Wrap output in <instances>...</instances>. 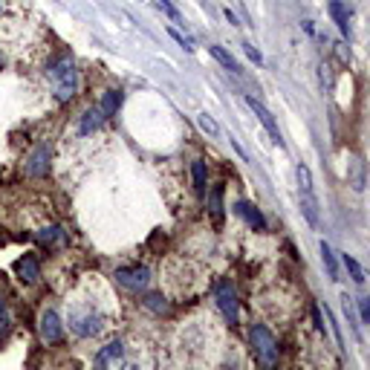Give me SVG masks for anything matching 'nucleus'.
Masks as SVG:
<instances>
[{
  "mask_svg": "<svg viewBox=\"0 0 370 370\" xmlns=\"http://www.w3.org/2000/svg\"><path fill=\"white\" fill-rule=\"evenodd\" d=\"M49 81L55 90V99L58 102H70L78 90V70L73 64V58H61L49 67Z\"/></svg>",
  "mask_w": 370,
  "mask_h": 370,
  "instance_id": "1",
  "label": "nucleus"
},
{
  "mask_svg": "<svg viewBox=\"0 0 370 370\" xmlns=\"http://www.w3.org/2000/svg\"><path fill=\"white\" fill-rule=\"evenodd\" d=\"M295 177H298V200H301V211H304V217L306 223H310L313 229H318V197H316V185H313V174L306 165L298 162L295 168Z\"/></svg>",
  "mask_w": 370,
  "mask_h": 370,
  "instance_id": "2",
  "label": "nucleus"
},
{
  "mask_svg": "<svg viewBox=\"0 0 370 370\" xmlns=\"http://www.w3.org/2000/svg\"><path fill=\"white\" fill-rule=\"evenodd\" d=\"M249 342H252L255 359H258L263 367H275V364H278V342H275V335H272L263 324H252Z\"/></svg>",
  "mask_w": 370,
  "mask_h": 370,
  "instance_id": "3",
  "label": "nucleus"
},
{
  "mask_svg": "<svg viewBox=\"0 0 370 370\" xmlns=\"http://www.w3.org/2000/svg\"><path fill=\"white\" fill-rule=\"evenodd\" d=\"M217 304H220L226 321H229V324H237L240 304H237V292H234L232 281H220V284H217Z\"/></svg>",
  "mask_w": 370,
  "mask_h": 370,
  "instance_id": "4",
  "label": "nucleus"
},
{
  "mask_svg": "<svg viewBox=\"0 0 370 370\" xmlns=\"http://www.w3.org/2000/svg\"><path fill=\"white\" fill-rule=\"evenodd\" d=\"M246 105L252 107V113L261 119V125L269 131V136H272V142L278 145V148H284V139H281V128H278V121H275V116L263 107V102L261 99H255V96H246Z\"/></svg>",
  "mask_w": 370,
  "mask_h": 370,
  "instance_id": "5",
  "label": "nucleus"
},
{
  "mask_svg": "<svg viewBox=\"0 0 370 370\" xmlns=\"http://www.w3.org/2000/svg\"><path fill=\"white\" fill-rule=\"evenodd\" d=\"M116 281L128 290H145L150 281V272L145 266H121L116 269Z\"/></svg>",
  "mask_w": 370,
  "mask_h": 370,
  "instance_id": "6",
  "label": "nucleus"
},
{
  "mask_svg": "<svg viewBox=\"0 0 370 370\" xmlns=\"http://www.w3.org/2000/svg\"><path fill=\"white\" fill-rule=\"evenodd\" d=\"M41 342L44 345H58L61 338H64V324H61V318H58V313H52V310H47L44 316H41Z\"/></svg>",
  "mask_w": 370,
  "mask_h": 370,
  "instance_id": "7",
  "label": "nucleus"
},
{
  "mask_svg": "<svg viewBox=\"0 0 370 370\" xmlns=\"http://www.w3.org/2000/svg\"><path fill=\"white\" fill-rule=\"evenodd\" d=\"M15 272H18V278H20L23 284H35L38 278H41V261H38V255H23V258H18Z\"/></svg>",
  "mask_w": 370,
  "mask_h": 370,
  "instance_id": "8",
  "label": "nucleus"
},
{
  "mask_svg": "<svg viewBox=\"0 0 370 370\" xmlns=\"http://www.w3.org/2000/svg\"><path fill=\"white\" fill-rule=\"evenodd\" d=\"M70 327L78 335H96L102 330V318L96 313H73L70 316Z\"/></svg>",
  "mask_w": 370,
  "mask_h": 370,
  "instance_id": "9",
  "label": "nucleus"
},
{
  "mask_svg": "<svg viewBox=\"0 0 370 370\" xmlns=\"http://www.w3.org/2000/svg\"><path fill=\"white\" fill-rule=\"evenodd\" d=\"M234 211L240 214V217L249 223L252 229H258V232H263L266 229V217L261 214V208L258 205H252V203H246V200H240V203H234Z\"/></svg>",
  "mask_w": 370,
  "mask_h": 370,
  "instance_id": "10",
  "label": "nucleus"
},
{
  "mask_svg": "<svg viewBox=\"0 0 370 370\" xmlns=\"http://www.w3.org/2000/svg\"><path fill=\"white\" fill-rule=\"evenodd\" d=\"M107 116H105V110L99 107V105H92V107H87L84 110V116H81V136H90V133H96L99 128H102V121H105Z\"/></svg>",
  "mask_w": 370,
  "mask_h": 370,
  "instance_id": "11",
  "label": "nucleus"
},
{
  "mask_svg": "<svg viewBox=\"0 0 370 370\" xmlns=\"http://www.w3.org/2000/svg\"><path fill=\"white\" fill-rule=\"evenodd\" d=\"M26 171L32 174V177H44L49 171V145H38L35 148V153L26 162Z\"/></svg>",
  "mask_w": 370,
  "mask_h": 370,
  "instance_id": "12",
  "label": "nucleus"
},
{
  "mask_svg": "<svg viewBox=\"0 0 370 370\" xmlns=\"http://www.w3.org/2000/svg\"><path fill=\"white\" fill-rule=\"evenodd\" d=\"M38 240L47 246V249H61V246H67V232L61 229V226H47L38 232Z\"/></svg>",
  "mask_w": 370,
  "mask_h": 370,
  "instance_id": "13",
  "label": "nucleus"
},
{
  "mask_svg": "<svg viewBox=\"0 0 370 370\" xmlns=\"http://www.w3.org/2000/svg\"><path fill=\"white\" fill-rule=\"evenodd\" d=\"M330 15H333V20L338 23V29H342V35H353V26H350V12H347V6L342 4V0H330Z\"/></svg>",
  "mask_w": 370,
  "mask_h": 370,
  "instance_id": "14",
  "label": "nucleus"
},
{
  "mask_svg": "<svg viewBox=\"0 0 370 370\" xmlns=\"http://www.w3.org/2000/svg\"><path fill=\"white\" fill-rule=\"evenodd\" d=\"M342 266H345V269H347V275L353 278V284L364 287V281H367V278H364V269H362V263H359L353 255H342Z\"/></svg>",
  "mask_w": 370,
  "mask_h": 370,
  "instance_id": "15",
  "label": "nucleus"
},
{
  "mask_svg": "<svg viewBox=\"0 0 370 370\" xmlns=\"http://www.w3.org/2000/svg\"><path fill=\"white\" fill-rule=\"evenodd\" d=\"M321 261H324V266H327V275L333 278V281H338V261H335V252L330 249L327 240H321Z\"/></svg>",
  "mask_w": 370,
  "mask_h": 370,
  "instance_id": "16",
  "label": "nucleus"
},
{
  "mask_svg": "<svg viewBox=\"0 0 370 370\" xmlns=\"http://www.w3.org/2000/svg\"><path fill=\"white\" fill-rule=\"evenodd\" d=\"M121 353H125V347H121V342H110L99 356H96V362L105 367V364H110V362H119L121 359Z\"/></svg>",
  "mask_w": 370,
  "mask_h": 370,
  "instance_id": "17",
  "label": "nucleus"
},
{
  "mask_svg": "<svg viewBox=\"0 0 370 370\" xmlns=\"http://www.w3.org/2000/svg\"><path fill=\"white\" fill-rule=\"evenodd\" d=\"M99 107L105 110V116H113V113H116V110L121 107V90H107Z\"/></svg>",
  "mask_w": 370,
  "mask_h": 370,
  "instance_id": "18",
  "label": "nucleus"
},
{
  "mask_svg": "<svg viewBox=\"0 0 370 370\" xmlns=\"http://www.w3.org/2000/svg\"><path fill=\"white\" fill-rule=\"evenodd\" d=\"M208 52H211L214 58H217V61H220V64H223L226 70H232V73H240V64H237V61L232 58V52H226L223 47H208Z\"/></svg>",
  "mask_w": 370,
  "mask_h": 370,
  "instance_id": "19",
  "label": "nucleus"
},
{
  "mask_svg": "<svg viewBox=\"0 0 370 370\" xmlns=\"http://www.w3.org/2000/svg\"><path fill=\"white\" fill-rule=\"evenodd\" d=\"M208 208H211V214L214 217H223V185H214L211 189V194H208Z\"/></svg>",
  "mask_w": 370,
  "mask_h": 370,
  "instance_id": "20",
  "label": "nucleus"
},
{
  "mask_svg": "<svg viewBox=\"0 0 370 370\" xmlns=\"http://www.w3.org/2000/svg\"><path fill=\"white\" fill-rule=\"evenodd\" d=\"M342 310H345V316H347V324L353 327L356 338H359V342H362V324H359V318H356V313H353V298L342 295Z\"/></svg>",
  "mask_w": 370,
  "mask_h": 370,
  "instance_id": "21",
  "label": "nucleus"
},
{
  "mask_svg": "<svg viewBox=\"0 0 370 370\" xmlns=\"http://www.w3.org/2000/svg\"><path fill=\"white\" fill-rule=\"evenodd\" d=\"M191 177H194V189L203 194V191H205V162H203V160H194Z\"/></svg>",
  "mask_w": 370,
  "mask_h": 370,
  "instance_id": "22",
  "label": "nucleus"
},
{
  "mask_svg": "<svg viewBox=\"0 0 370 370\" xmlns=\"http://www.w3.org/2000/svg\"><path fill=\"white\" fill-rule=\"evenodd\" d=\"M12 330V316H9V310H6V301H4V295H0V342L6 338V333Z\"/></svg>",
  "mask_w": 370,
  "mask_h": 370,
  "instance_id": "23",
  "label": "nucleus"
},
{
  "mask_svg": "<svg viewBox=\"0 0 370 370\" xmlns=\"http://www.w3.org/2000/svg\"><path fill=\"white\" fill-rule=\"evenodd\" d=\"M145 306H148V310H153V313H165V310H168L165 298L157 295V292H148V295H145Z\"/></svg>",
  "mask_w": 370,
  "mask_h": 370,
  "instance_id": "24",
  "label": "nucleus"
},
{
  "mask_svg": "<svg viewBox=\"0 0 370 370\" xmlns=\"http://www.w3.org/2000/svg\"><path fill=\"white\" fill-rule=\"evenodd\" d=\"M197 121H200V128L208 133V136H217L220 133V128H217V121H214L208 113H203V116H197Z\"/></svg>",
  "mask_w": 370,
  "mask_h": 370,
  "instance_id": "25",
  "label": "nucleus"
},
{
  "mask_svg": "<svg viewBox=\"0 0 370 370\" xmlns=\"http://www.w3.org/2000/svg\"><path fill=\"white\" fill-rule=\"evenodd\" d=\"M153 4H157V6H160V9L165 12V15H168V18H174V20H179V9H177V6L171 4V0H153Z\"/></svg>",
  "mask_w": 370,
  "mask_h": 370,
  "instance_id": "26",
  "label": "nucleus"
},
{
  "mask_svg": "<svg viewBox=\"0 0 370 370\" xmlns=\"http://www.w3.org/2000/svg\"><path fill=\"white\" fill-rule=\"evenodd\" d=\"M356 304H359V318L364 324H370V298H359Z\"/></svg>",
  "mask_w": 370,
  "mask_h": 370,
  "instance_id": "27",
  "label": "nucleus"
},
{
  "mask_svg": "<svg viewBox=\"0 0 370 370\" xmlns=\"http://www.w3.org/2000/svg\"><path fill=\"white\" fill-rule=\"evenodd\" d=\"M243 52L249 55V58L255 61V64H263V55H261V49H258L255 44H243Z\"/></svg>",
  "mask_w": 370,
  "mask_h": 370,
  "instance_id": "28",
  "label": "nucleus"
},
{
  "mask_svg": "<svg viewBox=\"0 0 370 370\" xmlns=\"http://www.w3.org/2000/svg\"><path fill=\"white\" fill-rule=\"evenodd\" d=\"M313 318H316V330H318L321 335H327V327H324V321H321V306H313Z\"/></svg>",
  "mask_w": 370,
  "mask_h": 370,
  "instance_id": "29",
  "label": "nucleus"
},
{
  "mask_svg": "<svg viewBox=\"0 0 370 370\" xmlns=\"http://www.w3.org/2000/svg\"><path fill=\"white\" fill-rule=\"evenodd\" d=\"M168 35H171V38H174V41H177V44H179V47H185V49H191V44H189V41H185V38H182V35H179V32H177V29H174V26H171V29H168Z\"/></svg>",
  "mask_w": 370,
  "mask_h": 370,
  "instance_id": "30",
  "label": "nucleus"
},
{
  "mask_svg": "<svg viewBox=\"0 0 370 370\" xmlns=\"http://www.w3.org/2000/svg\"><path fill=\"white\" fill-rule=\"evenodd\" d=\"M226 20H229V23H232V26H237V15H234V12H232V9H226Z\"/></svg>",
  "mask_w": 370,
  "mask_h": 370,
  "instance_id": "31",
  "label": "nucleus"
},
{
  "mask_svg": "<svg viewBox=\"0 0 370 370\" xmlns=\"http://www.w3.org/2000/svg\"><path fill=\"white\" fill-rule=\"evenodd\" d=\"M0 67H4V55H0Z\"/></svg>",
  "mask_w": 370,
  "mask_h": 370,
  "instance_id": "32",
  "label": "nucleus"
},
{
  "mask_svg": "<svg viewBox=\"0 0 370 370\" xmlns=\"http://www.w3.org/2000/svg\"><path fill=\"white\" fill-rule=\"evenodd\" d=\"M0 12H4V0H0Z\"/></svg>",
  "mask_w": 370,
  "mask_h": 370,
  "instance_id": "33",
  "label": "nucleus"
}]
</instances>
